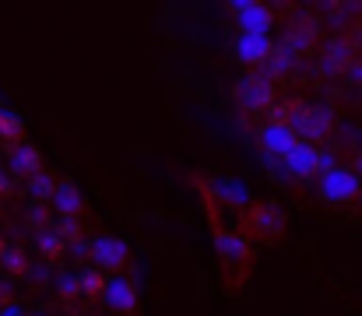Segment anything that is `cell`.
Listing matches in <instances>:
<instances>
[{
  "instance_id": "1",
  "label": "cell",
  "mask_w": 362,
  "mask_h": 316,
  "mask_svg": "<svg viewBox=\"0 0 362 316\" xmlns=\"http://www.w3.org/2000/svg\"><path fill=\"white\" fill-rule=\"evenodd\" d=\"M215 235V257H218V274H222V292L226 295H240L253 274V264H257V253L260 246L250 242L240 228H222V232H211Z\"/></svg>"
},
{
  "instance_id": "2",
  "label": "cell",
  "mask_w": 362,
  "mask_h": 316,
  "mask_svg": "<svg viewBox=\"0 0 362 316\" xmlns=\"http://www.w3.org/2000/svg\"><path fill=\"white\" fill-rule=\"evenodd\" d=\"M236 228L257 246H274V242H281L288 235V214L281 211L278 201H253L240 214Z\"/></svg>"
},
{
  "instance_id": "3",
  "label": "cell",
  "mask_w": 362,
  "mask_h": 316,
  "mask_svg": "<svg viewBox=\"0 0 362 316\" xmlns=\"http://www.w3.org/2000/svg\"><path fill=\"white\" fill-rule=\"evenodd\" d=\"M317 197L331 208H349L352 201H362V180L356 169H345V165H327L320 176H317Z\"/></svg>"
},
{
  "instance_id": "4",
  "label": "cell",
  "mask_w": 362,
  "mask_h": 316,
  "mask_svg": "<svg viewBox=\"0 0 362 316\" xmlns=\"http://www.w3.org/2000/svg\"><path fill=\"white\" fill-rule=\"evenodd\" d=\"M88 257L95 260V267H99L103 274H113V278H120V271L130 267V246H127V239L113 235V232L95 235V239H92Z\"/></svg>"
},
{
  "instance_id": "5",
  "label": "cell",
  "mask_w": 362,
  "mask_h": 316,
  "mask_svg": "<svg viewBox=\"0 0 362 316\" xmlns=\"http://www.w3.org/2000/svg\"><path fill=\"white\" fill-rule=\"evenodd\" d=\"M236 99H240L243 112H271L278 105V92H274V81L257 71V74H246L236 88Z\"/></svg>"
},
{
  "instance_id": "6",
  "label": "cell",
  "mask_w": 362,
  "mask_h": 316,
  "mask_svg": "<svg viewBox=\"0 0 362 316\" xmlns=\"http://www.w3.org/2000/svg\"><path fill=\"white\" fill-rule=\"evenodd\" d=\"M99 303L117 316H137L134 313L137 310V285L130 278H110V285H106Z\"/></svg>"
},
{
  "instance_id": "7",
  "label": "cell",
  "mask_w": 362,
  "mask_h": 316,
  "mask_svg": "<svg viewBox=\"0 0 362 316\" xmlns=\"http://www.w3.org/2000/svg\"><path fill=\"white\" fill-rule=\"evenodd\" d=\"M274 11L271 4H233L229 14L240 18V28L246 35H267V28L274 25Z\"/></svg>"
},
{
  "instance_id": "8",
  "label": "cell",
  "mask_w": 362,
  "mask_h": 316,
  "mask_svg": "<svg viewBox=\"0 0 362 316\" xmlns=\"http://www.w3.org/2000/svg\"><path fill=\"white\" fill-rule=\"evenodd\" d=\"M274 49H278V46H274L267 35H246V32H240V35H236V57H240L246 67L264 71Z\"/></svg>"
},
{
  "instance_id": "9",
  "label": "cell",
  "mask_w": 362,
  "mask_h": 316,
  "mask_svg": "<svg viewBox=\"0 0 362 316\" xmlns=\"http://www.w3.org/2000/svg\"><path fill=\"white\" fill-rule=\"evenodd\" d=\"M53 211L60 214V221H78L85 214V194H81V187L71 183V180H60V187L53 194Z\"/></svg>"
},
{
  "instance_id": "10",
  "label": "cell",
  "mask_w": 362,
  "mask_h": 316,
  "mask_svg": "<svg viewBox=\"0 0 362 316\" xmlns=\"http://www.w3.org/2000/svg\"><path fill=\"white\" fill-rule=\"evenodd\" d=\"M11 169L14 172H21V176H39V172H46V158H42V151L35 148V144H18V148H11Z\"/></svg>"
},
{
  "instance_id": "11",
  "label": "cell",
  "mask_w": 362,
  "mask_h": 316,
  "mask_svg": "<svg viewBox=\"0 0 362 316\" xmlns=\"http://www.w3.org/2000/svg\"><path fill=\"white\" fill-rule=\"evenodd\" d=\"M106 285H110V274H103L99 267H95V271L88 267V271H81V274H78V288H81V295H85V299H103Z\"/></svg>"
},
{
  "instance_id": "12",
  "label": "cell",
  "mask_w": 362,
  "mask_h": 316,
  "mask_svg": "<svg viewBox=\"0 0 362 316\" xmlns=\"http://www.w3.org/2000/svg\"><path fill=\"white\" fill-rule=\"evenodd\" d=\"M0 141L11 144V148L25 144V123H21L11 109H0Z\"/></svg>"
},
{
  "instance_id": "13",
  "label": "cell",
  "mask_w": 362,
  "mask_h": 316,
  "mask_svg": "<svg viewBox=\"0 0 362 316\" xmlns=\"http://www.w3.org/2000/svg\"><path fill=\"white\" fill-rule=\"evenodd\" d=\"M57 187H60V180H53L49 172H39V176H32V180H28V190H32L39 201H53Z\"/></svg>"
},
{
  "instance_id": "14",
  "label": "cell",
  "mask_w": 362,
  "mask_h": 316,
  "mask_svg": "<svg viewBox=\"0 0 362 316\" xmlns=\"http://www.w3.org/2000/svg\"><path fill=\"white\" fill-rule=\"evenodd\" d=\"M39 250H42V257H60L67 250V239L60 232H42L39 235Z\"/></svg>"
},
{
  "instance_id": "15",
  "label": "cell",
  "mask_w": 362,
  "mask_h": 316,
  "mask_svg": "<svg viewBox=\"0 0 362 316\" xmlns=\"http://www.w3.org/2000/svg\"><path fill=\"white\" fill-rule=\"evenodd\" d=\"M4 194H11V183H7V176H0V197Z\"/></svg>"
},
{
  "instance_id": "16",
  "label": "cell",
  "mask_w": 362,
  "mask_h": 316,
  "mask_svg": "<svg viewBox=\"0 0 362 316\" xmlns=\"http://www.w3.org/2000/svg\"><path fill=\"white\" fill-rule=\"evenodd\" d=\"M0 253H4V242H0Z\"/></svg>"
},
{
  "instance_id": "17",
  "label": "cell",
  "mask_w": 362,
  "mask_h": 316,
  "mask_svg": "<svg viewBox=\"0 0 362 316\" xmlns=\"http://www.w3.org/2000/svg\"><path fill=\"white\" fill-rule=\"evenodd\" d=\"M359 165H362V155H359Z\"/></svg>"
}]
</instances>
